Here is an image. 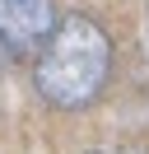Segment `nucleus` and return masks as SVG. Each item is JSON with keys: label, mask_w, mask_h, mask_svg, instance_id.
Instances as JSON below:
<instances>
[{"label": "nucleus", "mask_w": 149, "mask_h": 154, "mask_svg": "<svg viewBox=\"0 0 149 154\" xmlns=\"http://www.w3.org/2000/svg\"><path fill=\"white\" fill-rule=\"evenodd\" d=\"M107 70H112L107 33L93 19H84V14H65L56 23V33L47 38V47L37 51L33 79H37V94L51 107L70 112V107H89L102 94Z\"/></svg>", "instance_id": "nucleus-1"}, {"label": "nucleus", "mask_w": 149, "mask_h": 154, "mask_svg": "<svg viewBox=\"0 0 149 154\" xmlns=\"http://www.w3.org/2000/svg\"><path fill=\"white\" fill-rule=\"evenodd\" d=\"M56 0H0V47L37 51L56 33Z\"/></svg>", "instance_id": "nucleus-2"}, {"label": "nucleus", "mask_w": 149, "mask_h": 154, "mask_svg": "<svg viewBox=\"0 0 149 154\" xmlns=\"http://www.w3.org/2000/svg\"><path fill=\"white\" fill-rule=\"evenodd\" d=\"M121 154H149V149H144V145H130V149H121Z\"/></svg>", "instance_id": "nucleus-3"}]
</instances>
